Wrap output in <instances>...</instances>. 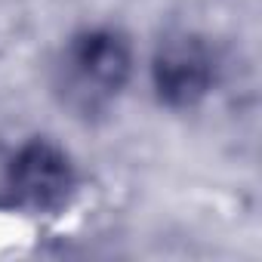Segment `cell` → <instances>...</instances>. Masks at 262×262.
I'll list each match as a JSON object with an SVG mask.
<instances>
[{
  "instance_id": "cell-1",
  "label": "cell",
  "mask_w": 262,
  "mask_h": 262,
  "mask_svg": "<svg viewBox=\"0 0 262 262\" xmlns=\"http://www.w3.org/2000/svg\"><path fill=\"white\" fill-rule=\"evenodd\" d=\"M133 77V43L120 28L96 25L68 37L56 59L53 86L77 117L105 114Z\"/></svg>"
},
{
  "instance_id": "cell-3",
  "label": "cell",
  "mask_w": 262,
  "mask_h": 262,
  "mask_svg": "<svg viewBox=\"0 0 262 262\" xmlns=\"http://www.w3.org/2000/svg\"><path fill=\"white\" fill-rule=\"evenodd\" d=\"M155 96L167 108H194L201 105L216 83V53L194 31L167 34L151 59Z\"/></svg>"
},
{
  "instance_id": "cell-2",
  "label": "cell",
  "mask_w": 262,
  "mask_h": 262,
  "mask_svg": "<svg viewBox=\"0 0 262 262\" xmlns=\"http://www.w3.org/2000/svg\"><path fill=\"white\" fill-rule=\"evenodd\" d=\"M7 188L25 210L59 213L77 191V170L62 145L47 136H34L13 155L7 167Z\"/></svg>"
}]
</instances>
